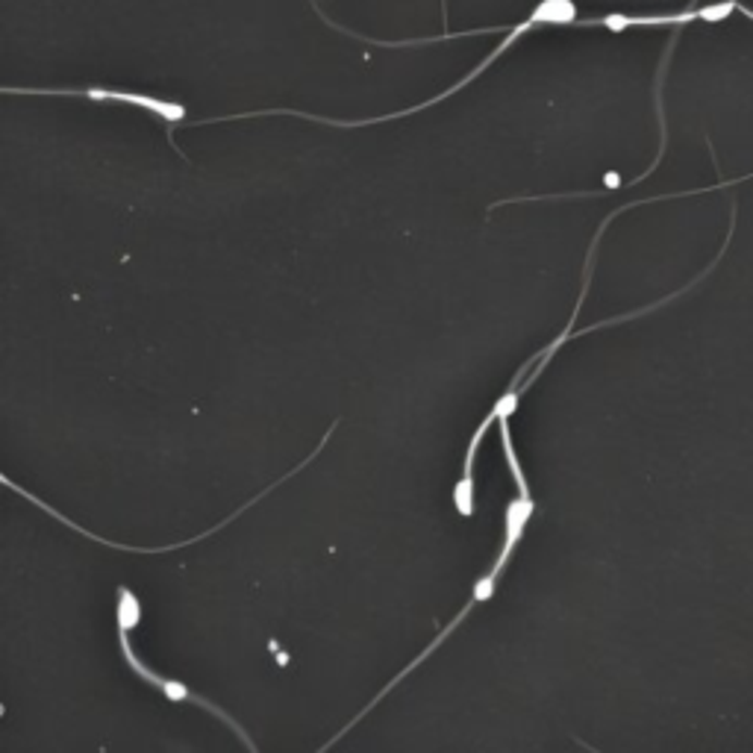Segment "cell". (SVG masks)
Masks as SVG:
<instances>
[{
	"mask_svg": "<svg viewBox=\"0 0 753 753\" xmlns=\"http://www.w3.org/2000/svg\"><path fill=\"white\" fill-rule=\"evenodd\" d=\"M578 7H574V0H542L536 10L530 12V19H524L521 24H515V27L509 29L507 39L500 41L498 48L491 50L489 57L483 59L479 65H474V69L465 74L462 80H457L453 86L445 88L441 95H436V98L424 100V104H418V107H410V109H401V112H391V116H377V118H360V121H336V118H324V116H313V112H301V109H259V112H242V116H224V121H242V118H263V116H294V118H306V121H315V124H330V127H342V130H353V127H372V124H386V121H394V118H406L412 116V112H424V109L436 107V104H441V100H448L450 95H457L460 88H465L471 83V80H477L483 71L489 69V65H495V59L503 57L515 41L524 36V33H530V29L536 27H578Z\"/></svg>",
	"mask_w": 753,
	"mask_h": 753,
	"instance_id": "6da1fadb",
	"label": "cell"
},
{
	"mask_svg": "<svg viewBox=\"0 0 753 753\" xmlns=\"http://www.w3.org/2000/svg\"><path fill=\"white\" fill-rule=\"evenodd\" d=\"M533 512H536V500H533V495H519V498H515V500H512V503H509V507H507V521H503V542H500L498 557H495V562H491L489 571H486L483 578H477V583H474V588H471L469 604H465V607H462L460 612H457V618H453V621H450V624L445 627V630H441L439 636H436V642H433V645L427 647V651H421V654L415 656V659H412L410 666L403 668L401 675L394 677L391 683H386V689H382L380 695L374 697L372 704L365 706L363 713L356 715V718H353L351 725L344 727V730H339V733H336L333 739H330V744L339 742V739H342L344 733H351L353 725H360V721H363L365 715L372 713L374 706H377V701H382V697L389 695V692H391V689H394V685L401 683L403 677L410 675V671H415V668H418L421 663H424V659H427V656H430L433 651H436V647L441 645V642H445V639L453 636V630H457V627H460L462 621H465V618L471 616V609L479 607V604H486V600H489V597L495 595V588H498L500 578H503V571H507L509 559H512V554H515V548H519V545H521V538H524V530H527L530 519H533ZM330 744H324L321 751H327Z\"/></svg>",
	"mask_w": 753,
	"mask_h": 753,
	"instance_id": "7a4b0ae2",
	"label": "cell"
},
{
	"mask_svg": "<svg viewBox=\"0 0 753 753\" xmlns=\"http://www.w3.org/2000/svg\"><path fill=\"white\" fill-rule=\"evenodd\" d=\"M116 624H118V647H121V656H124V663L130 666V671L142 680V683L154 685L159 695H166V701H171V704H195L201 706L204 713H212L216 718H221L230 730H233L242 742L251 748V751H256V744L251 742V736L239 727V721L235 718H230V715L221 709V706H216L212 701H206V697L195 695L192 689H189L186 683H180V680H174V677H162L157 675L154 668L145 666L142 659H138V654L133 651V642H130V636H133V630H136L138 624H142V600L136 597V592L130 586H118V597H116Z\"/></svg>",
	"mask_w": 753,
	"mask_h": 753,
	"instance_id": "3957f363",
	"label": "cell"
},
{
	"mask_svg": "<svg viewBox=\"0 0 753 753\" xmlns=\"http://www.w3.org/2000/svg\"><path fill=\"white\" fill-rule=\"evenodd\" d=\"M3 95H45V98H88V100H104V104H124V107H136L154 112L159 121H166L168 130L177 127L180 121H186V107L177 100L154 98V95H138V92H121V88H15L7 86Z\"/></svg>",
	"mask_w": 753,
	"mask_h": 753,
	"instance_id": "277c9868",
	"label": "cell"
},
{
	"mask_svg": "<svg viewBox=\"0 0 753 753\" xmlns=\"http://www.w3.org/2000/svg\"><path fill=\"white\" fill-rule=\"evenodd\" d=\"M441 19L448 24V0H441Z\"/></svg>",
	"mask_w": 753,
	"mask_h": 753,
	"instance_id": "5b68a950",
	"label": "cell"
}]
</instances>
